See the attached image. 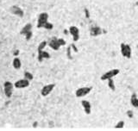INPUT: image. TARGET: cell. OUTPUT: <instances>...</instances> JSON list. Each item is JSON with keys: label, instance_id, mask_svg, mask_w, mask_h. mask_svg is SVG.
<instances>
[{"label": "cell", "instance_id": "6da1fadb", "mask_svg": "<svg viewBox=\"0 0 138 131\" xmlns=\"http://www.w3.org/2000/svg\"><path fill=\"white\" fill-rule=\"evenodd\" d=\"M13 88H14V85L10 81H6L4 82V94L7 98H11L12 96V93H13Z\"/></svg>", "mask_w": 138, "mask_h": 131}, {"label": "cell", "instance_id": "7a4b0ae2", "mask_svg": "<svg viewBox=\"0 0 138 131\" xmlns=\"http://www.w3.org/2000/svg\"><path fill=\"white\" fill-rule=\"evenodd\" d=\"M121 53L123 56L129 59L131 57V47L128 44L121 43Z\"/></svg>", "mask_w": 138, "mask_h": 131}, {"label": "cell", "instance_id": "3957f363", "mask_svg": "<svg viewBox=\"0 0 138 131\" xmlns=\"http://www.w3.org/2000/svg\"><path fill=\"white\" fill-rule=\"evenodd\" d=\"M48 20V14L46 12H42V14H40L38 17V21H37V28H43V25L47 22Z\"/></svg>", "mask_w": 138, "mask_h": 131}, {"label": "cell", "instance_id": "277c9868", "mask_svg": "<svg viewBox=\"0 0 138 131\" xmlns=\"http://www.w3.org/2000/svg\"><path fill=\"white\" fill-rule=\"evenodd\" d=\"M119 73H120L119 69H111V71L107 72V73H104L100 78H101V80H107V79H109V78L116 76Z\"/></svg>", "mask_w": 138, "mask_h": 131}, {"label": "cell", "instance_id": "5b68a950", "mask_svg": "<svg viewBox=\"0 0 138 131\" xmlns=\"http://www.w3.org/2000/svg\"><path fill=\"white\" fill-rule=\"evenodd\" d=\"M29 86V80L23 78V79H19L16 82H15L14 86L17 89H23V88H26Z\"/></svg>", "mask_w": 138, "mask_h": 131}, {"label": "cell", "instance_id": "8992f818", "mask_svg": "<svg viewBox=\"0 0 138 131\" xmlns=\"http://www.w3.org/2000/svg\"><path fill=\"white\" fill-rule=\"evenodd\" d=\"M69 33L72 35L73 36V42H77L80 39V30L77 27L75 26H71L69 28Z\"/></svg>", "mask_w": 138, "mask_h": 131}, {"label": "cell", "instance_id": "52a82bcc", "mask_svg": "<svg viewBox=\"0 0 138 131\" xmlns=\"http://www.w3.org/2000/svg\"><path fill=\"white\" fill-rule=\"evenodd\" d=\"M55 87V84H49V85H47V86H43L42 89V91H41L42 96H43V97L48 96V95L51 93V91L54 90V88Z\"/></svg>", "mask_w": 138, "mask_h": 131}, {"label": "cell", "instance_id": "ba28073f", "mask_svg": "<svg viewBox=\"0 0 138 131\" xmlns=\"http://www.w3.org/2000/svg\"><path fill=\"white\" fill-rule=\"evenodd\" d=\"M92 89V87L79 88L76 91V92H75V95H76V97H78V98H81V97H84V96H85V95H87L88 93H90Z\"/></svg>", "mask_w": 138, "mask_h": 131}, {"label": "cell", "instance_id": "9c48e42d", "mask_svg": "<svg viewBox=\"0 0 138 131\" xmlns=\"http://www.w3.org/2000/svg\"><path fill=\"white\" fill-rule=\"evenodd\" d=\"M11 11L12 14L16 15L17 16H20V17H23L24 16V12L20 7H18L17 5H13L11 6Z\"/></svg>", "mask_w": 138, "mask_h": 131}, {"label": "cell", "instance_id": "30bf717a", "mask_svg": "<svg viewBox=\"0 0 138 131\" xmlns=\"http://www.w3.org/2000/svg\"><path fill=\"white\" fill-rule=\"evenodd\" d=\"M48 45L54 50H59V48L60 47V45L59 44L58 42V38H56V37H53V38L51 39Z\"/></svg>", "mask_w": 138, "mask_h": 131}, {"label": "cell", "instance_id": "8fae6325", "mask_svg": "<svg viewBox=\"0 0 138 131\" xmlns=\"http://www.w3.org/2000/svg\"><path fill=\"white\" fill-rule=\"evenodd\" d=\"M102 33H103V30L98 26H92L90 29V34L92 36H98V35H101Z\"/></svg>", "mask_w": 138, "mask_h": 131}, {"label": "cell", "instance_id": "7c38bea8", "mask_svg": "<svg viewBox=\"0 0 138 131\" xmlns=\"http://www.w3.org/2000/svg\"><path fill=\"white\" fill-rule=\"evenodd\" d=\"M81 104L82 106H83L84 108V110H85V114H87V115H90L91 114V104H90V102H88L87 100H83L81 102Z\"/></svg>", "mask_w": 138, "mask_h": 131}, {"label": "cell", "instance_id": "4fadbf2b", "mask_svg": "<svg viewBox=\"0 0 138 131\" xmlns=\"http://www.w3.org/2000/svg\"><path fill=\"white\" fill-rule=\"evenodd\" d=\"M49 57H50V55L47 52L43 51V50H39L38 51V60L40 62H42L43 59H48Z\"/></svg>", "mask_w": 138, "mask_h": 131}, {"label": "cell", "instance_id": "5bb4252c", "mask_svg": "<svg viewBox=\"0 0 138 131\" xmlns=\"http://www.w3.org/2000/svg\"><path fill=\"white\" fill-rule=\"evenodd\" d=\"M32 30V24L31 23H27L25 26H24L23 28V29L20 31V34L23 35H24L26 34V33L29 32V31Z\"/></svg>", "mask_w": 138, "mask_h": 131}, {"label": "cell", "instance_id": "9a60e30c", "mask_svg": "<svg viewBox=\"0 0 138 131\" xmlns=\"http://www.w3.org/2000/svg\"><path fill=\"white\" fill-rule=\"evenodd\" d=\"M130 103H131V104H132V105L134 106L135 108H137L138 107V99H137V97H136V93L132 94V96H131Z\"/></svg>", "mask_w": 138, "mask_h": 131}, {"label": "cell", "instance_id": "2e32d148", "mask_svg": "<svg viewBox=\"0 0 138 131\" xmlns=\"http://www.w3.org/2000/svg\"><path fill=\"white\" fill-rule=\"evenodd\" d=\"M12 65L15 69H19V68L21 67V66H22V63H21V60H19L18 58H15L14 60H13Z\"/></svg>", "mask_w": 138, "mask_h": 131}, {"label": "cell", "instance_id": "e0dca14e", "mask_svg": "<svg viewBox=\"0 0 138 131\" xmlns=\"http://www.w3.org/2000/svg\"><path fill=\"white\" fill-rule=\"evenodd\" d=\"M107 80H108V86H109V88L111 90V91H115V90H116V86H115V83H114V80H113V78H111Z\"/></svg>", "mask_w": 138, "mask_h": 131}, {"label": "cell", "instance_id": "ac0fdd59", "mask_svg": "<svg viewBox=\"0 0 138 131\" xmlns=\"http://www.w3.org/2000/svg\"><path fill=\"white\" fill-rule=\"evenodd\" d=\"M24 78L30 81V80H32L33 78H34V76H33L32 73H30L29 72H25V73H24Z\"/></svg>", "mask_w": 138, "mask_h": 131}, {"label": "cell", "instance_id": "d6986e66", "mask_svg": "<svg viewBox=\"0 0 138 131\" xmlns=\"http://www.w3.org/2000/svg\"><path fill=\"white\" fill-rule=\"evenodd\" d=\"M43 28L46 29H49V30H51V29H53L54 25H53V23H51V22H47L43 25Z\"/></svg>", "mask_w": 138, "mask_h": 131}, {"label": "cell", "instance_id": "ffe728a7", "mask_svg": "<svg viewBox=\"0 0 138 131\" xmlns=\"http://www.w3.org/2000/svg\"><path fill=\"white\" fill-rule=\"evenodd\" d=\"M47 42L46 41H44V42H41L40 44H39V46H38V51L39 50H43L44 48H45V47L47 46Z\"/></svg>", "mask_w": 138, "mask_h": 131}, {"label": "cell", "instance_id": "44dd1931", "mask_svg": "<svg viewBox=\"0 0 138 131\" xmlns=\"http://www.w3.org/2000/svg\"><path fill=\"white\" fill-rule=\"evenodd\" d=\"M124 127V121H119V122H117V124L115 126L116 129H123Z\"/></svg>", "mask_w": 138, "mask_h": 131}, {"label": "cell", "instance_id": "7402d4cb", "mask_svg": "<svg viewBox=\"0 0 138 131\" xmlns=\"http://www.w3.org/2000/svg\"><path fill=\"white\" fill-rule=\"evenodd\" d=\"M67 58H68V59H70V60H72V59H73V57H72V55H71V46L67 47Z\"/></svg>", "mask_w": 138, "mask_h": 131}, {"label": "cell", "instance_id": "603a6c76", "mask_svg": "<svg viewBox=\"0 0 138 131\" xmlns=\"http://www.w3.org/2000/svg\"><path fill=\"white\" fill-rule=\"evenodd\" d=\"M25 37H26V40L27 41H29L31 39V37H32V35H33V34H32V30L31 31H29V32H28V33H26L25 35Z\"/></svg>", "mask_w": 138, "mask_h": 131}, {"label": "cell", "instance_id": "cb8c5ba5", "mask_svg": "<svg viewBox=\"0 0 138 131\" xmlns=\"http://www.w3.org/2000/svg\"><path fill=\"white\" fill-rule=\"evenodd\" d=\"M58 42H59V44H60V47H61V46H65L66 44H67L66 41L64 40V39H61V38L58 39Z\"/></svg>", "mask_w": 138, "mask_h": 131}, {"label": "cell", "instance_id": "d4e9b609", "mask_svg": "<svg viewBox=\"0 0 138 131\" xmlns=\"http://www.w3.org/2000/svg\"><path fill=\"white\" fill-rule=\"evenodd\" d=\"M84 11H85V17H86V18H90V13H89V11H88L87 8H85V9H84Z\"/></svg>", "mask_w": 138, "mask_h": 131}, {"label": "cell", "instance_id": "484cf974", "mask_svg": "<svg viewBox=\"0 0 138 131\" xmlns=\"http://www.w3.org/2000/svg\"><path fill=\"white\" fill-rule=\"evenodd\" d=\"M127 116L129 117V118H132L133 117V112L131 110H128L127 111Z\"/></svg>", "mask_w": 138, "mask_h": 131}, {"label": "cell", "instance_id": "4316f807", "mask_svg": "<svg viewBox=\"0 0 138 131\" xmlns=\"http://www.w3.org/2000/svg\"><path fill=\"white\" fill-rule=\"evenodd\" d=\"M71 47H73V50H74L75 52H78V48H77V47H76V46H75L73 43L71 45Z\"/></svg>", "mask_w": 138, "mask_h": 131}, {"label": "cell", "instance_id": "83f0119b", "mask_svg": "<svg viewBox=\"0 0 138 131\" xmlns=\"http://www.w3.org/2000/svg\"><path fill=\"white\" fill-rule=\"evenodd\" d=\"M18 54H19V50H16V51L14 52V55H18Z\"/></svg>", "mask_w": 138, "mask_h": 131}]
</instances>
